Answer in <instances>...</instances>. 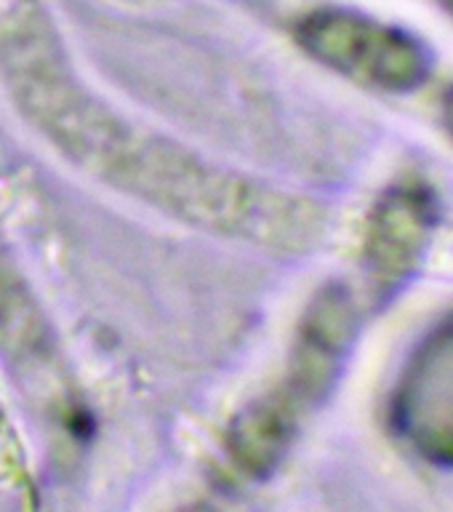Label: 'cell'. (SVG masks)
Wrapping results in <instances>:
<instances>
[{"label":"cell","instance_id":"cell-8","mask_svg":"<svg viewBox=\"0 0 453 512\" xmlns=\"http://www.w3.org/2000/svg\"><path fill=\"white\" fill-rule=\"evenodd\" d=\"M443 126H446V131L451 134L453 139V86L448 88L446 96H443Z\"/></svg>","mask_w":453,"mask_h":512},{"label":"cell","instance_id":"cell-1","mask_svg":"<svg viewBox=\"0 0 453 512\" xmlns=\"http://www.w3.org/2000/svg\"><path fill=\"white\" fill-rule=\"evenodd\" d=\"M91 174L200 230L278 251H304L326 230V211L318 203L211 166L195 152L126 123L112 134Z\"/></svg>","mask_w":453,"mask_h":512},{"label":"cell","instance_id":"cell-10","mask_svg":"<svg viewBox=\"0 0 453 512\" xmlns=\"http://www.w3.org/2000/svg\"><path fill=\"white\" fill-rule=\"evenodd\" d=\"M435 3H440V6L446 8L448 14H451V16H453V0H435Z\"/></svg>","mask_w":453,"mask_h":512},{"label":"cell","instance_id":"cell-4","mask_svg":"<svg viewBox=\"0 0 453 512\" xmlns=\"http://www.w3.org/2000/svg\"><path fill=\"white\" fill-rule=\"evenodd\" d=\"M435 227L438 198L422 179H398L374 200L360 243V267L374 299L387 302L414 278Z\"/></svg>","mask_w":453,"mask_h":512},{"label":"cell","instance_id":"cell-3","mask_svg":"<svg viewBox=\"0 0 453 512\" xmlns=\"http://www.w3.org/2000/svg\"><path fill=\"white\" fill-rule=\"evenodd\" d=\"M390 427L416 456L453 467V318L411 352L392 390Z\"/></svg>","mask_w":453,"mask_h":512},{"label":"cell","instance_id":"cell-6","mask_svg":"<svg viewBox=\"0 0 453 512\" xmlns=\"http://www.w3.org/2000/svg\"><path fill=\"white\" fill-rule=\"evenodd\" d=\"M304 414L270 390L251 400L232 416L224 451L227 459L248 480H264L278 470L302 430Z\"/></svg>","mask_w":453,"mask_h":512},{"label":"cell","instance_id":"cell-2","mask_svg":"<svg viewBox=\"0 0 453 512\" xmlns=\"http://www.w3.org/2000/svg\"><path fill=\"white\" fill-rule=\"evenodd\" d=\"M294 38L310 59L371 91L411 94L430 78L432 62L422 40L358 11H310L296 22Z\"/></svg>","mask_w":453,"mask_h":512},{"label":"cell","instance_id":"cell-7","mask_svg":"<svg viewBox=\"0 0 453 512\" xmlns=\"http://www.w3.org/2000/svg\"><path fill=\"white\" fill-rule=\"evenodd\" d=\"M0 512H40L38 483L32 478L19 432L0 411Z\"/></svg>","mask_w":453,"mask_h":512},{"label":"cell","instance_id":"cell-9","mask_svg":"<svg viewBox=\"0 0 453 512\" xmlns=\"http://www.w3.org/2000/svg\"><path fill=\"white\" fill-rule=\"evenodd\" d=\"M176 512H216L214 507H208V504H190V507H182V510Z\"/></svg>","mask_w":453,"mask_h":512},{"label":"cell","instance_id":"cell-5","mask_svg":"<svg viewBox=\"0 0 453 512\" xmlns=\"http://www.w3.org/2000/svg\"><path fill=\"white\" fill-rule=\"evenodd\" d=\"M358 334V307L350 288L328 283L312 296L296 326L283 382L275 387L304 416L334 390Z\"/></svg>","mask_w":453,"mask_h":512}]
</instances>
